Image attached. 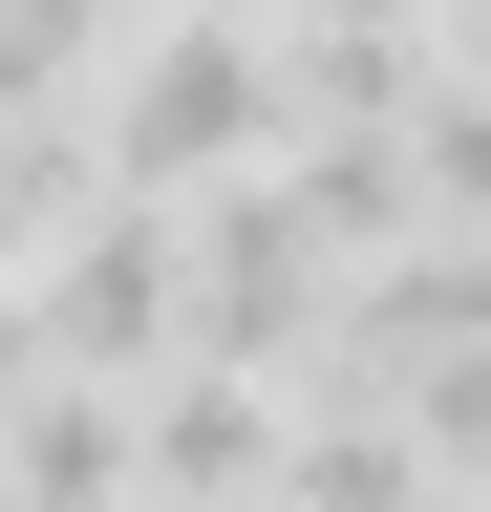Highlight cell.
Segmentation results:
<instances>
[{
  "mask_svg": "<svg viewBox=\"0 0 491 512\" xmlns=\"http://www.w3.org/2000/svg\"><path fill=\"white\" fill-rule=\"evenodd\" d=\"M257 150H299V128H278V43L235 22V0H193V22H129V64L86 86V171H107V192H150V214L235 192Z\"/></svg>",
  "mask_w": 491,
  "mask_h": 512,
  "instance_id": "1",
  "label": "cell"
},
{
  "mask_svg": "<svg viewBox=\"0 0 491 512\" xmlns=\"http://www.w3.org/2000/svg\"><path fill=\"white\" fill-rule=\"evenodd\" d=\"M22 320H43L65 384H171L193 363V235H171L150 192H86V235L22 278Z\"/></svg>",
  "mask_w": 491,
  "mask_h": 512,
  "instance_id": "2",
  "label": "cell"
},
{
  "mask_svg": "<svg viewBox=\"0 0 491 512\" xmlns=\"http://www.w3.org/2000/svg\"><path fill=\"white\" fill-rule=\"evenodd\" d=\"M171 235H193V363H235V384H257V363H321L342 256L299 235V192H257V171H235V192H193Z\"/></svg>",
  "mask_w": 491,
  "mask_h": 512,
  "instance_id": "3",
  "label": "cell"
},
{
  "mask_svg": "<svg viewBox=\"0 0 491 512\" xmlns=\"http://www.w3.org/2000/svg\"><path fill=\"white\" fill-rule=\"evenodd\" d=\"M278 448H299V406H278V384H235V363L129 384V470H150V512H278Z\"/></svg>",
  "mask_w": 491,
  "mask_h": 512,
  "instance_id": "4",
  "label": "cell"
},
{
  "mask_svg": "<svg viewBox=\"0 0 491 512\" xmlns=\"http://www.w3.org/2000/svg\"><path fill=\"white\" fill-rule=\"evenodd\" d=\"M0 512H150V470H129V384H65V363H43V406L0 427Z\"/></svg>",
  "mask_w": 491,
  "mask_h": 512,
  "instance_id": "5",
  "label": "cell"
},
{
  "mask_svg": "<svg viewBox=\"0 0 491 512\" xmlns=\"http://www.w3.org/2000/svg\"><path fill=\"white\" fill-rule=\"evenodd\" d=\"M86 192H107V171H86V128H0V278H22V256H65V235H86Z\"/></svg>",
  "mask_w": 491,
  "mask_h": 512,
  "instance_id": "6",
  "label": "cell"
},
{
  "mask_svg": "<svg viewBox=\"0 0 491 512\" xmlns=\"http://www.w3.org/2000/svg\"><path fill=\"white\" fill-rule=\"evenodd\" d=\"M427 22H470V86H491V0H427Z\"/></svg>",
  "mask_w": 491,
  "mask_h": 512,
  "instance_id": "7",
  "label": "cell"
}]
</instances>
